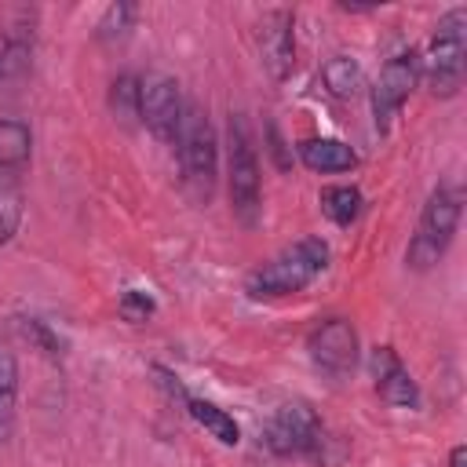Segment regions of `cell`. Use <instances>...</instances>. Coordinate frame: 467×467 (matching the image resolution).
Wrapping results in <instances>:
<instances>
[{
    "instance_id": "9",
    "label": "cell",
    "mask_w": 467,
    "mask_h": 467,
    "mask_svg": "<svg viewBox=\"0 0 467 467\" xmlns=\"http://www.w3.org/2000/svg\"><path fill=\"white\" fill-rule=\"evenodd\" d=\"M317 438H321V423L306 401H285L266 423V445L277 456L310 452L317 445Z\"/></svg>"
},
{
    "instance_id": "4",
    "label": "cell",
    "mask_w": 467,
    "mask_h": 467,
    "mask_svg": "<svg viewBox=\"0 0 467 467\" xmlns=\"http://www.w3.org/2000/svg\"><path fill=\"white\" fill-rule=\"evenodd\" d=\"M463 29H467V11L463 7L445 11L431 33L427 58H420V69L427 73V84L438 99H452L463 88V55H467Z\"/></svg>"
},
{
    "instance_id": "19",
    "label": "cell",
    "mask_w": 467,
    "mask_h": 467,
    "mask_svg": "<svg viewBox=\"0 0 467 467\" xmlns=\"http://www.w3.org/2000/svg\"><path fill=\"white\" fill-rule=\"evenodd\" d=\"M109 109L120 124H135V117H139V77L120 73L109 84Z\"/></svg>"
},
{
    "instance_id": "10",
    "label": "cell",
    "mask_w": 467,
    "mask_h": 467,
    "mask_svg": "<svg viewBox=\"0 0 467 467\" xmlns=\"http://www.w3.org/2000/svg\"><path fill=\"white\" fill-rule=\"evenodd\" d=\"M310 358L328 376H347L358 365V332L350 321L332 317L310 332Z\"/></svg>"
},
{
    "instance_id": "17",
    "label": "cell",
    "mask_w": 467,
    "mask_h": 467,
    "mask_svg": "<svg viewBox=\"0 0 467 467\" xmlns=\"http://www.w3.org/2000/svg\"><path fill=\"white\" fill-rule=\"evenodd\" d=\"M15 394H18V365L11 350H0V441L15 431Z\"/></svg>"
},
{
    "instance_id": "22",
    "label": "cell",
    "mask_w": 467,
    "mask_h": 467,
    "mask_svg": "<svg viewBox=\"0 0 467 467\" xmlns=\"http://www.w3.org/2000/svg\"><path fill=\"white\" fill-rule=\"evenodd\" d=\"M120 314H124L128 321H146V317L153 314V299H150L146 292L131 288V292L120 296Z\"/></svg>"
},
{
    "instance_id": "1",
    "label": "cell",
    "mask_w": 467,
    "mask_h": 467,
    "mask_svg": "<svg viewBox=\"0 0 467 467\" xmlns=\"http://www.w3.org/2000/svg\"><path fill=\"white\" fill-rule=\"evenodd\" d=\"M328 266V244L321 237H303L296 244H288L285 252H277L274 259H266L263 266H255L244 281V292L252 299H281V296H296L303 292L321 270Z\"/></svg>"
},
{
    "instance_id": "15",
    "label": "cell",
    "mask_w": 467,
    "mask_h": 467,
    "mask_svg": "<svg viewBox=\"0 0 467 467\" xmlns=\"http://www.w3.org/2000/svg\"><path fill=\"white\" fill-rule=\"evenodd\" d=\"M186 409H190V416H193L215 441H223V445H237V441H241V427H237L234 416L223 412L219 405L201 401V398H186Z\"/></svg>"
},
{
    "instance_id": "2",
    "label": "cell",
    "mask_w": 467,
    "mask_h": 467,
    "mask_svg": "<svg viewBox=\"0 0 467 467\" xmlns=\"http://www.w3.org/2000/svg\"><path fill=\"white\" fill-rule=\"evenodd\" d=\"M175 150H179V168L182 182L193 201H208L215 190V168H219V142L208 113L201 106H186L179 131H175Z\"/></svg>"
},
{
    "instance_id": "18",
    "label": "cell",
    "mask_w": 467,
    "mask_h": 467,
    "mask_svg": "<svg viewBox=\"0 0 467 467\" xmlns=\"http://www.w3.org/2000/svg\"><path fill=\"white\" fill-rule=\"evenodd\" d=\"M321 80L325 88L336 95V99H350L358 88H361V66L347 55H332L325 66H321Z\"/></svg>"
},
{
    "instance_id": "14",
    "label": "cell",
    "mask_w": 467,
    "mask_h": 467,
    "mask_svg": "<svg viewBox=\"0 0 467 467\" xmlns=\"http://www.w3.org/2000/svg\"><path fill=\"white\" fill-rule=\"evenodd\" d=\"M299 161L310 171H350L358 164V153L339 139H303Z\"/></svg>"
},
{
    "instance_id": "5",
    "label": "cell",
    "mask_w": 467,
    "mask_h": 467,
    "mask_svg": "<svg viewBox=\"0 0 467 467\" xmlns=\"http://www.w3.org/2000/svg\"><path fill=\"white\" fill-rule=\"evenodd\" d=\"M226 186H230L234 215L244 226H252L259 219L263 190H259V157H255V146H252V135L241 113L230 117V131H226Z\"/></svg>"
},
{
    "instance_id": "8",
    "label": "cell",
    "mask_w": 467,
    "mask_h": 467,
    "mask_svg": "<svg viewBox=\"0 0 467 467\" xmlns=\"http://www.w3.org/2000/svg\"><path fill=\"white\" fill-rule=\"evenodd\" d=\"M259 62L274 80H288L296 69V15L285 7H274L259 18L255 29Z\"/></svg>"
},
{
    "instance_id": "16",
    "label": "cell",
    "mask_w": 467,
    "mask_h": 467,
    "mask_svg": "<svg viewBox=\"0 0 467 467\" xmlns=\"http://www.w3.org/2000/svg\"><path fill=\"white\" fill-rule=\"evenodd\" d=\"M361 190L358 186H325L321 190V212L336 223V226H350L361 215Z\"/></svg>"
},
{
    "instance_id": "6",
    "label": "cell",
    "mask_w": 467,
    "mask_h": 467,
    "mask_svg": "<svg viewBox=\"0 0 467 467\" xmlns=\"http://www.w3.org/2000/svg\"><path fill=\"white\" fill-rule=\"evenodd\" d=\"M182 109V91L171 73L150 69L146 77H139V117L161 142H175Z\"/></svg>"
},
{
    "instance_id": "23",
    "label": "cell",
    "mask_w": 467,
    "mask_h": 467,
    "mask_svg": "<svg viewBox=\"0 0 467 467\" xmlns=\"http://www.w3.org/2000/svg\"><path fill=\"white\" fill-rule=\"evenodd\" d=\"M449 467H467V449H463V445H456V449H452Z\"/></svg>"
},
{
    "instance_id": "20",
    "label": "cell",
    "mask_w": 467,
    "mask_h": 467,
    "mask_svg": "<svg viewBox=\"0 0 467 467\" xmlns=\"http://www.w3.org/2000/svg\"><path fill=\"white\" fill-rule=\"evenodd\" d=\"M18 223H22V193H18V182L0 179V248L15 237Z\"/></svg>"
},
{
    "instance_id": "21",
    "label": "cell",
    "mask_w": 467,
    "mask_h": 467,
    "mask_svg": "<svg viewBox=\"0 0 467 467\" xmlns=\"http://www.w3.org/2000/svg\"><path fill=\"white\" fill-rule=\"evenodd\" d=\"M135 22V4H109L106 15L99 18V40H120L128 36Z\"/></svg>"
},
{
    "instance_id": "3",
    "label": "cell",
    "mask_w": 467,
    "mask_h": 467,
    "mask_svg": "<svg viewBox=\"0 0 467 467\" xmlns=\"http://www.w3.org/2000/svg\"><path fill=\"white\" fill-rule=\"evenodd\" d=\"M460 212H463V190L456 182H441L431 190V197L420 212V226L405 252L409 266L427 270L445 255V248L452 244V234L460 226Z\"/></svg>"
},
{
    "instance_id": "11",
    "label": "cell",
    "mask_w": 467,
    "mask_h": 467,
    "mask_svg": "<svg viewBox=\"0 0 467 467\" xmlns=\"http://www.w3.org/2000/svg\"><path fill=\"white\" fill-rule=\"evenodd\" d=\"M33 66V11L7 7L0 15V80H18Z\"/></svg>"
},
{
    "instance_id": "7",
    "label": "cell",
    "mask_w": 467,
    "mask_h": 467,
    "mask_svg": "<svg viewBox=\"0 0 467 467\" xmlns=\"http://www.w3.org/2000/svg\"><path fill=\"white\" fill-rule=\"evenodd\" d=\"M420 80V51H398L383 62L376 84H372V117H376V128L383 131L390 124V117L405 106V99L412 95Z\"/></svg>"
},
{
    "instance_id": "12",
    "label": "cell",
    "mask_w": 467,
    "mask_h": 467,
    "mask_svg": "<svg viewBox=\"0 0 467 467\" xmlns=\"http://www.w3.org/2000/svg\"><path fill=\"white\" fill-rule=\"evenodd\" d=\"M372 379H376V394L387 405H398V409H416L420 405V387L390 347L372 350Z\"/></svg>"
},
{
    "instance_id": "13",
    "label": "cell",
    "mask_w": 467,
    "mask_h": 467,
    "mask_svg": "<svg viewBox=\"0 0 467 467\" xmlns=\"http://www.w3.org/2000/svg\"><path fill=\"white\" fill-rule=\"evenodd\" d=\"M33 135L22 120H0V179H18L29 164Z\"/></svg>"
}]
</instances>
